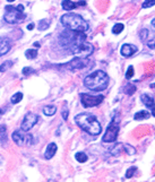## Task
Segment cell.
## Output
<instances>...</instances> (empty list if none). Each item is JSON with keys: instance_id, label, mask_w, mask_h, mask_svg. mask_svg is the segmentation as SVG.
I'll use <instances>...</instances> for the list:
<instances>
[{"instance_id": "obj_1", "label": "cell", "mask_w": 155, "mask_h": 182, "mask_svg": "<svg viewBox=\"0 0 155 182\" xmlns=\"http://www.w3.org/2000/svg\"><path fill=\"white\" fill-rule=\"evenodd\" d=\"M75 122L80 129L92 136H98L102 131V127L95 116L91 113H79L75 117Z\"/></svg>"}, {"instance_id": "obj_2", "label": "cell", "mask_w": 155, "mask_h": 182, "mask_svg": "<svg viewBox=\"0 0 155 182\" xmlns=\"http://www.w3.org/2000/svg\"><path fill=\"white\" fill-rule=\"evenodd\" d=\"M109 76L104 72L103 70H96L94 72L89 74L84 79L85 87H87L91 91L100 92L108 87Z\"/></svg>"}, {"instance_id": "obj_3", "label": "cell", "mask_w": 155, "mask_h": 182, "mask_svg": "<svg viewBox=\"0 0 155 182\" xmlns=\"http://www.w3.org/2000/svg\"><path fill=\"white\" fill-rule=\"evenodd\" d=\"M61 24L74 32H86L88 29V23L82 16L74 13L64 15L61 17Z\"/></svg>"}, {"instance_id": "obj_4", "label": "cell", "mask_w": 155, "mask_h": 182, "mask_svg": "<svg viewBox=\"0 0 155 182\" xmlns=\"http://www.w3.org/2000/svg\"><path fill=\"white\" fill-rule=\"evenodd\" d=\"M70 50L78 58H87L94 52V47L89 43L85 42V40H82V41L71 43Z\"/></svg>"}, {"instance_id": "obj_5", "label": "cell", "mask_w": 155, "mask_h": 182, "mask_svg": "<svg viewBox=\"0 0 155 182\" xmlns=\"http://www.w3.org/2000/svg\"><path fill=\"white\" fill-rule=\"evenodd\" d=\"M6 14H5V20L9 24H18L20 22H23L25 19V15L24 11L17 8V7H13V6H7L5 8Z\"/></svg>"}, {"instance_id": "obj_6", "label": "cell", "mask_w": 155, "mask_h": 182, "mask_svg": "<svg viewBox=\"0 0 155 182\" xmlns=\"http://www.w3.org/2000/svg\"><path fill=\"white\" fill-rule=\"evenodd\" d=\"M79 96H80L82 104L84 105V107L96 106V105L101 104L102 101L104 100L103 95H98V96H94V95H89V94L82 93V94H79Z\"/></svg>"}, {"instance_id": "obj_7", "label": "cell", "mask_w": 155, "mask_h": 182, "mask_svg": "<svg viewBox=\"0 0 155 182\" xmlns=\"http://www.w3.org/2000/svg\"><path fill=\"white\" fill-rule=\"evenodd\" d=\"M118 134H119V125H118L117 121L113 120L107 128V131H105V135L102 138V141L103 143H113V141L117 140Z\"/></svg>"}, {"instance_id": "obj_8", "label": "cell", "mask_w": 155, "mask_h": 182, "mask_svg": "<svg viewBox=\"0 0 155 182\" xmlns=\"http://www.w3.org/2000/svg\"><path fill=\"white\" fill-rule=\"evenodd\" d=\"M27 131L17 130L13 132V139L18 146H24V145H32L33 143V136L26 134Z\"/></svg>"}, {"instance_id": "obj_9", "label": "cell", "mask_w": 155, "mask_h": 182, "mask_svg": "<svg viewBox=\"0 0 155 182\" xmlns=\"http://www.w3.org/2000/svg\"><path fill=\"white\" fill-rule=\"evenodd\" d=\"M39 120V117L36 114H34L33 112H28L25 117H24V120L22 122V130L24 131H29L32 128H33L35 125H36V122Z\"/></svg>"}, {"instance_id": "obj_10", "label": "cell", "mask_w": 155, "mask_h": 182, "mask_svg": "<svg viewBox=\"0 0 155 182\" xmlns=\"http://www.w3.org/2000/svg\"><path fill=\"white\" fill-rule=\"evenodd\" d=\"M88 66V60L86 58H75L69 62L68 65V68L71 70V71H75V70L78 69H84Z\"/></svg>"}, {"instance_id": "obj_11", "label": "cell", "mask_w": 155, "mask_h": 182, "mask_svg": "<svg viewBox=\"0 0 155 182\" xmlns=\"http://www.w3.org/2000/svg\"><path fill=\"white\" fill-rule=\"evenodd\" d=\"M137 51H138L137 47L132 45V44H123L121 47V49H120V53H121V56L125 57V58L132 57V54H135Z\"/></svg>"}, {"instance_id": "obj_12", "label": "cell", "mask_w": 155, "mask_h": 182, "mask_svg": "<svg viewBox=\"0 0 155 182\" xmlns=\"http://www.w3.org/2000/svg\"><path fill=\"white\" fill-rule=\"evenodd\" d=\"M141 102L145 104L146 106L150 109V111H152V116L155 117V102L154 100L150 97V95H147V94H143L141 96Z\"/></svg>"}, {"instance_id": "obj_13", "label": "cell", "mask_w": 155, "mask_h": 182, "mask_svg": "<svg viewBox=\"0 0 155 182\" xmlns=\"http://www.w3.org/2000/svg\"><path fill=\"white\" fill-rule=\"evenodd\" d=\"M11 48V43H10L9 39L7 38H0V57L8 53V51Z\"/></svg>"}, {"instance_id": "obj_14", "label": "cell", "mask_w": 155, "mask_h": 182, "mask_svg": "<svg viewBox=\"0 0 155 182\" xmlns=\"http://www.w3.org/2000/svg\"><path fill=\"white\" fill-rule=\"evenodd\" d=\"M86 2L85 1H80V2H73L71 0H64L61 2V6H62V9L65 10H73L75 9L76 7L78 6H85Z\"/></svg>"}, {"instance_id": "obj_15", "label": "cell", "mask_w": 155, "mask_h": 182, "mask_svg": "<svg viewBox=\"0 0 155 182\" xmlns=\"http://www.w3.org/2000/svg\"><path fill=\"white\" fill-rule=\"evenodd\" d=\"M57 150H58V147H57V145L54 143H51V144L48 145L47 147V150H45V154H44V157L47 159H52L54 154H56Z\"/></svg>"}, {"instance_id": "obj_16", "label": "cell", "mask_w": 155, "mask_h": 182, "mask_svg": "<svg viewBox=\"0 0 155 182\" xmlns=\"http://www.w3.org/2000/svg\"><path fill=\"white\" fill-rule=\"evenodd\" d=\"M150 117V113L148 112V111L143 110V111H139V112L135 113L134 119H135V120H143V119H148Z\"/></svg>"}, {"instance_id": "obj_17", "label": "cell", "mask_w": 155, "mask_h": 182, "mask_svg": "<svg viewBox=\"0 0 155 182\" xmlns=\"http://www.w3.org/2000/svg\"><path fill=\"white\" fill-rule=\"evenodd\" d=\"M57 112V107L54 105H47V106L43 109V113L48 116V117H51L54 113Z\"/></svg>"}, {"instance_id": "obj_18", "label": "cell", "mask_w": 155, "mask_h": 182, "mask_svg": "<svg viewBox=\"0 0 155 182\" xmlns=\"http://www.w3.org/2000/svg\"><path fill=\"white\" fill-rule=\"evenodd\" d=\"M0 141H1V144L7 143V129L2 125L0 126Z\"/></svg>"}, {"instance_id": "obj_19", "label": "cell", "mask_w": 155, "mask_h": 182, "mask_svg": "<svg viewBox=\"0 0 155 182\" xmlns=\"http://www.w3.org/2000/svg\"><path fill=\"white\" fill-rule=\"evenodd\" d=\"M25 57L27 59H35L38 57V51L36 50H33V49H28L25 52Z\"/></svg>"}, {"instance_id": "obj_20", "label": "cell", "mask_w": 155, "mask_h": 182, "mask_svg": "<svg viewBox=\"0 0 155 182\" xmlns=\"http://www.w3.org/2000/svg\"><path fill=\"white\" fill-rule=\"evenodd\" d=\"M75 159L79 162V163H85L86 161H87V155L85 154V153H77V154L75 155Z\"/></svg>"}, {"instance_id": "obj_21", "label": "cell", "mask_w": 155, "mask_h": 182, "mask_svg": "<svg viewBox=\"0 0 155 182\" xmlns=\"http://www.w3.org/2000/svg\"><path fill=\"white\" fill-rule=\"evenodd\" d=\"M136 92V86H134L132 84H128L125 87V93L127 95H132V94Z\"/></svg>"}, {"instance_id": "obj_22", "label": "cell", "mask_w": 155, "mask_h": 182, "mask_svg": "<svg viewBox=\"0 0 155 182\" xmlns=\"http://www.w3.org/2000/svg\"><path fill=\"white\" fill-rule=\"evenodd\" d=\"M123 28H125V26H123V24H120V23H118L116 24L114 26H113L112 28V33L113 34H120V33L123 31Z\"/></svg>"}, {"instance_id": "obj_23", "label": "cell", "mask_w": 155, "mask_h": 182, "mask_svg": "<svg viewBox=\"0 0 155 182\" xmlns=\"http://www.w3.org/2000/svg\"><path fill=\"white\" fill-rule=\"evenodd\" d=\"M123 150L127 153L128 155H134L136 154V150L132 147L130 145H127V144H123Z\"/></svg>"}, {"instance_id": "obj_24", "label": "cell", "mask_w": 155, "mask_h": 182, "mask_svg": "<svg viewBox=\"0 0 155 182\" xmlns=\"http://www.w3.org/2000/svg\"><path fill=\"white\" fill-rule=\"evenodd\" d=\"M22 100H23V94L22 93H16L15 95L11 96V103H13V104H17V103H19Z\"/></svg>"}, {"instance_id": "obj_25", "label": "cell", "mask_w": 155, "mask_h": 182, "mask_svg": "<svg viewBox=\"0 0 155 182\" xmlns=\"http://www.w3.org/2000/svg\"><path fill=\"white\" fill-rule=\"evenodd\" d=\"M13 67V62L11 61H6L4 62L2 65L0 66V72H2V71H6V70H8L9 68Z\"/></svg>"}, {"instance_id": "obj_26", "label": "cell", "mask_w": 155, "mask_h": 182, "mask_svg": "<svg viewBox=\"0 0 155 182\" xmlns=\"http://www.w3.org/2000/svg\"><path fill=\"white\" fill-rule=\"evenodd\" d=\"M49 25H50V20L49 19H43V20H41L40 22V24H39V26H40V29L42 31V29H47L48 27H49Z\"/></svg>"}, {"instance_id": "obj_27", "label": "cell", "mask_w": 155, "mask_h": 182, "mask_svg": "<svg viewBox=\"0 0 155 182\" xmlns=\"http://www.w3.org/2000/svg\"><path fill=\"white\" fill-rule=\"evenodd\" d=\"M137 171V168L136 166H132V168H128L127 170V173H126V177L127 179H130V177L135 174V172Z\"/></svg>"}, {"instance_id": "obj_28", "label": "cell", "mask_w": 155, "mask_h": 182, "mask_svg": "<svg viewBox=\"0 0 155 182\" xmlns=\"http://www.w3.org/2000/svg\"><path fill=\"white\" fill-rule=\"evenodd\" d=\"M155 5V0H144L141 7L143 8H148V7H152V6Z\"/></svg>"}, {"instance_id": "obj_29", "label": "cell", "mask_w": 155, "mask_h": 182, "mask_svg": "<svg viewBox=\"0 0 155 182\" xmlns=\"http://www.w3.org/2000/svg\"><path fill=\"white\" fill-rule=\"evenodd\" d=\"M132 76H134V67H132V66H129L127 69V74H126V78H127V79H130Z\"/></svg>"}, {"instance_id": "obj_30", "label": "cell", "mask_w": 155, "mask_h": 182, "mask_svg": "<svg viewBox=\"0 0 155 182\" xmlns=\"http://www.w3.org/2000/svg\"><path fill=\"white\" fill-rule=\"evenodd\" d=\"M147 47L150 48V49H155V35H153V36L147 41Z\"/></svg>"}, {"instance_id": "obj_31", "label": "cell", "mask_w": 155, "mask_h": 182, "mask_svg": "<svg viewBox=\"0 0 155 182\" xmlns=\"http://www.w3.org/2000/svg\"><path fill=\"white\" fill-rule=\"evenodd\" d=\"M68 111H69V109H67V103H65V107L62 110V118H64V120L68 119Z\"/></svg>"}, {"instance_id": "obj_32", "label": "cell", "mask_w": 155, "mask_h": 182, "mask_svg": "<svg viewBox=\"0 0 155 182\" xmlns=\"http://www.w3.org/2000/svg\"><path fill=\"white\" fill-rule=\"evenodd\" d=\"M32 72H34V70L32 69V68H29V67H25L23 69V75H25V76L31 75Z\"/></svg>"}, {"instance_id": "obj_33", "label": "cell", "mask_w": 155, "mask_h": 182, "mask_svg": "<svg viewBox=\"0 0 155 182\" xmlns=\"http://www.w3.org/2000/svg\"><path fill=\"white\" fill-rule=\"evenodd\" d=\"M33 28H34V24H29V25L27 26V29H29V31H31V29H33Z\"/></svg>"}, {"instance_id": "obj_34", "label": "cell", "mask_w": 155, "mask_h": 182, "mask_svg": "<svg viewBox=\"0 0 155 182\" xmlns=\"http://www.w3.org/2000/svg\"><path fill=\"white\" fill-rule=\"evenodd\" d=\"M34 47H35V48H40V43L35 42V43H34Z\"/></svg>"}, {"instance_id": "obj_35", "label": "cell", "mask_w": 155, "mask_h": 182, "mask_svg": "<svg viewBox=\"0 0 155 182\" xmlns=\"http://www.w3.org/2000/svg\"><path fill=\"white\" fill-rule=\"evenodd\" d=\"M152 26H153V27L155 28V18L153 19V20H152Z\"/></svg>"}, {"instance_id": "obj_36", "label": "cell", "mask_w": 155, "mask_h": 182, "mask_svg": "<svg viewBox=\"0 0 155 182\" xmlns=\"http://www.w3.org/2000/svg\"><path fill=\"white\" fill-rule=\"evenodd\" d=\"M7 1H9V2H13V1H15V0H7Z\"/></svg>"}, {"instance_id": "obj_37", "label": "cell", "mask_w": 155, "mask_h": 182, "mask_svg": "<svg viewBox=\"0 0 155 182\" xmlns=\"http://www.w3.org/2000/svg\"><path fill=\"white\" fill-rule=\"evenodd\" d=\"M152 87H154V88H155V84H154V85H152Z\"/></svg>"}, {"instance_id": "obj_38", "label": "cell", "mask_w": 155, "mask_h": 182, "mask_svg": "<svg viewBox=\"0 0 155 182\" xmlns=\"http://www.w3.org/2000/svg\"><path fill=\"white\" fill-rule=\"evenodd\" d=\"M1 113H2V111H1V110H0V116H1Z\"/></svg>"}]
</instances>
